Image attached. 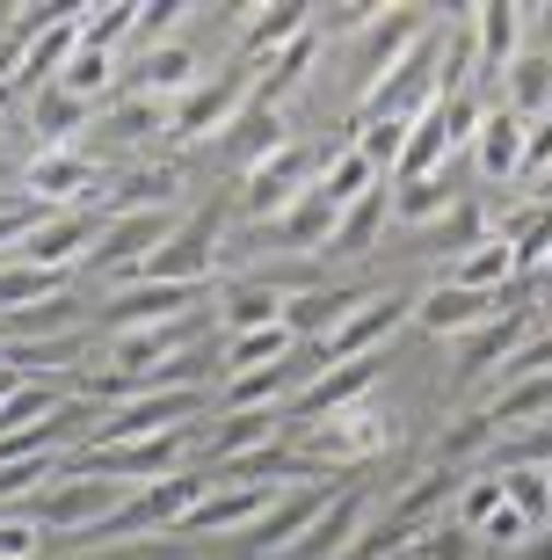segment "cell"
<instances>
[{"instance_id": "obj_1", "label": "cell", "mask_w": 552, "mask_h": 560, "mask_svg": "<svg viewBox=\"0 0 552 560\" xmlns=\"http://www.w3.org/2000/svg\"><path fill=\"white\" fill-rule=\"evenodd\" d=\"M131 495H139V488H124V480H103V474H81V466H66L51 488H37V495L15 502V510L37 524L44 539H51V532H59V539H87V532H103V524L117 517Z\"/></svg>"}, {"instance_id": "obj_2", "label": "cell", "mask_w": 552, "mask_h": 560, "mask_svg": "<svg viewBox=\"0 0 552 560\" xmlns=\"http://www.w3.org/2000/svg\"><path fill=\"white\" fill-rule=\"evenodd\" d=\"M392 430H400V422L378 416V408H364V400H356V408H334V416H320V422H291L298 458H313L320 474H328V466H356V458L386 452Z\"/></svg>"}, {"instance_id": "obj_3", "label": "cell", "mask_w": 552, "mask_h": 560, "mask_svg": "<svg viewBox=\"0 0 552 560\" xmlns=\"http://www.w3.org/2000/svg\"><path fill=\"white\" fill-rule=\"evenodd\" d=\"M436 73H444V37H422L392 73H378V81L364 88V125H414V117L444 95Z\"/></svg>"}, {"instance_id": "obj_4", "label": "cell", "mask_w": 552, "mask_h": 560, "mask_svg": "<svg viewBox=\"0 0 552 560\" xmlns=\"http://www.w3.org/2000/svg\"><path fill=\"white\" fill-rule=\"evenodd\" d=\"M211 270H219V211H197L189 226H175L161 248L145 255L131 284H183V291H204Z\"/></svg>"}, {"instance_id": "obj_5", "label": "cell", "mask_w": 552, "mask_h": 560, "mask_svg": "<svg viewBox=\"0 0 552 560\" xmlns=\"http://www.w3.org/2000/svg\"><path fill=\"white\" fill-rule=\"evenodd\" d=\"M204 502V480L197 474H167V480H153V488H139V495L124 502L117 517L103 524V539L109 546H124V539H161V532H183V517Z\"/></svg>"}, {"instance_id": "obj_6", "label": "cell", "mask_w": 552, "mask_h": 560, "mask_svg": "<svg viewBox=\"0 0 552 560\" xmlns=\"http://www.w3.org/2000/svg\"><path fill=\"white\" fill-rule=\"evenodd\" d=\"M320 161H328V153H313V145H284V153H269L262 167H247V183H240V211H247V219H277L284 205H298V197L313 189Z\"/></svg>"}, {"instance_id": "obj_7", "label": "cell", "mask_w": 552, "mask_h": 560, "mask_svg": "<svg viewBox=\"0 0 552 560\" xmlns=\"http://www.w3.org/2000/svg\"><path fill=\"white\" fill-rule=\"evenodd\" d=\"M197 408H204V394H131V400H117V408L95 422V436H87V444H139V436L189 430V422H197Z\"/></svg>"}, {"instance_id": "obj_8", "label": "cell", "mask_w": 552, "mask_h": 560, "mask_svg": "<svg viewBox=\"0 0 552 560\" xmlns=\"http://www.w3.org/2000/svg\"><path fill=\"white\" fill-rule=\"evenodd\" d=\"M247 103H255V73H219V81H197L183 103L167 109V139H211V131H225Z\"/></svg>"}, {"instance_id": "obj_9", "label": "cell", "mask_w": 552, "mask_h": 560, "mask_svg": "<svg viewBox=\"0 0 552 560\" xmlns=\"http://www.w3.org/2000/svg\"><path fill=\"white\" fill-rule=\"evenodd\" d=\"M408 313H414L408 291H371V299L349 313V320L328 335V342H320V350H328V364H356V357H378V342H386V335L400 328Z\"/></svg>"}, {"instance_id": "obj_10", "label": "cell", "mask_w": 552, "mask_h": 560, "mask_svg": "<svg viewBox=\"0 0 552 560\" xmlns=\"http://www.w3.org/2000/svg\"><path fill=\"white\" fill-rule=\"evenodd\" d=\"M538 335V306H516V313H502V320H488V328H472L466 335V357H458V386H488V372H502L524 342Z\"/></svg>"}, {"instance_id": "obj_11", "label": "cell", "mask_w": 552, "mask_h": 560, "mask_svg": "<svg viewBox=\"0 0 552 560\" xmlns=\"http://www.w3.org/2000/svg\"><path fill=\"white\" fill-rule=\"evenodd\" d=\"M204 291H183V284H117L103 299V328L109 335H131V328H161V320H183L197 313Z\"/></svg>"}, {"instance_id": "obj_12", "label": "cell", "mask_w": 552, "mask_h": 560, "mask_svg": "<svg viewBox=\"0 0 552 560\" xmlns=\"http://www.w3.org/2000/svg\"><path fill=\"white\" fill-rule=\"evenodd\" d=\"M167 233H175V219H167V211H131V219H117L109 233H95V255H87V262H95L103 277H124V284H131V277H139V262L161 248Z\"/></svg>"}, {"instance_id": "obj_13", "label": "cell", "mask_w": 552, "mask_h": 560, "mask_svg": "<svg viewBox=\"0 0 552 560\" xmlns=\"http://www.w3.org/2000/svg\"><path fill=\"white\" fill-rule=\"evenodd\" d=\"M502 291H458V284H430L422 299H414V328H430V335H472V328H488V320H502Z\"/></svg>"}, {"instance_id": "obj_14", "label": "cell", "mask_w": 552, "mask_h": 560, "mask_svg": "<svg viewBox=\"0 0 552 560\" xmlns=\"http://www.w3.org/2000/svg\"><path fill=\"white\" fill-rule=\"evenodd\" d=\"M364 524H371V495H334L328 510H320V517H313L277 560H342L349 546L364 539Z\"/></svg>"}, {"instance_id": "obj_15", "label": "cell", "mask_w": 552, "mask_h": 560, "mask_svg": "<svg viewBox=\"0 0 552 560\" xmlns=\"http://www.w3.org/2000/svg\"><path fill=\"white\" fill-rule=\"evenodd\" d=\"M364 299H371L364 284H313V291H291V299H284L291 342H328V335L342 328V320L364 306Z\"/></svg>"}, {"instance_id": "obj_16", "label": "cell", "mask_w": 552, "mask_h": 560, "mask_svg": "<svg viewBox=\"0 0 552 560\" xmlns=\"http://www.w3.org/2000/svg\"><path fill=\"white\" fill-rule=\"evenodd\" d=\"M81 248H95V219L87 211H44L37 226L22 233V248L8 262H30V270H66Z\"/></svg>"}, {"instance_id": "obj_17", "label": "cell", "mask_w": 552, "mask_h": 560, "mask_svg": "<svg viewBox=\"0 0 552 560\" xmlns=\"http://www.w3.org/2000/svg\"><path fill=\"white\" fill-rule=\"evenodd\" d=\"M378 372H386L378 357H356V364H328V372L313 378V386L291 400V408H298V422H320V416H334V408H356V400L378 386Z\"/></svg>"}, {"instance_id": "obj_18", "label": "cell", "mask_w": 552, "mask_h": 560, "mask_svg": "<svg viewBox=\"0 0 552 560\" xmlns=\"http://www.w3.org/2000/svg\"><path fill=\"white\" fill-rule=\"evenodd\" d=\"M183 350H197V320H161V328H131V335H117L109 342V357H117V372L124 378H139V372H153V364H167V357H183Z\"/></svg>"}, {"instance_id": "obj_19", "label": "cell", "mask_w": 552, "mask_h": 560, "mask_svg": "<svg viewBox=\"0 0 552 560\" xmlns=\"http://www.w3.org/2000/svg\"><path fill=\"white\" fill-rule=\"evenodd\" d=\"M328 502H334V488H298L291 502H269L262 517L247 524V532H233V539H240V546H255V553H262V546H277V553H284V546L298 539V532H306V524L320 517Z\"/></svg>"}, {"instance_id": "obj_20", "label": "cell", "mask_w": 552, "mask_h": 560, "mask_svg": "<svg viewBox=\"0 0 552 560\" xmlns=\"http://www.w3.org/2000/svg\"><path fill=\"white\" fill-rule=\"evenodd\" d=\"M422 37H436V15L430 8H386L378 15V30H371V59H364V88L378 81V73H392V66L408 59Z\"/></svg>"}, {"instance_id": "obj_21", "label": "cell", "mask_w": 552, "mask_h": 560, "mask_svg": "<svg viewBox=\"0 0 552 560\" xmlns=\"http://www.w3.org/2000/svg\"><path fill=\"white\" fill-rule=\"evenodd\" d=\"M284 145H291L284 139V117H277V109H262V103H247L240 117L219 131V153L240 167V175H247V167H262L269 153H284Z\"/></svg>"}, {"instance_id": "obj_22", "label": "cell", "mask_w": 552, "mask_h": 560, "mask_svg": "<svg viewBox=\"0 0 552 560\" xmlns=\"http://www.w3.org/2000/svg\"><path fill=\"white\" fill-rule=\"evenodd\" d=\"M466 22H472V51H480V66L509 73V59L524 51V8H516V0H488V8H466Z\"/></svg>"}, {"instance_id": "obj_23", "label": "cell", "mask_w": 552, "mask_h": 560, "mask_svg": "<svg viewBox=\"0 0 552 560\" xmlns=\"http://www.w3.org/2000/svg\"><path fill=\"white\" fill-rule=\"evenodd\" d=\"M22 183H30V205H66V197H87V189L103 183V167L87 161V153H37Z\"/></svg>"}, {"instance_id": "obj_24", "label": "cell", "mask_w": 552, "mask_h": 560, "mask_svg": "<svg viewBox=\"0 0 552 560\" xmlns=\"http://www.w3.org/2000/svg\"><path fill=\"white\" fill-rule=\"evenodd\" d=\"M269 502H277V488H204V502L183 517V532H247Z\"/></svg>"}, {"instance_id": "obj_25", "label": "cell", "mask_w": 552, "mask_h": 560, "mask_svg": "<svg viewBox=\"0 0 552 560\" xmlns=\"http://www.w3.org/2000/svg\"><path fill=\"white\" fill-rule=\"evenodd\" d=\"M472 161H480V175H488V183L524 175V117L488 109V117H480V131H472Z\"/></svg>"}, {"instance_id": "obj_26", "label": "cell", "mask_w": 552, "mask_h": 560, "mask_svg": "<svg viewBox=\"0 0 552 560\" xmlns=\"http://www.w3.org/2000/svg\"><path fill=\"white\" fill-rule=\"evenodd\" d=\"M87 109H95V103H81V95H66V88H44V95H30V125H37L44 153H81Z\"/></svg>"}, {"instance_id": "obj_27", "label": "cell", "mask_w": 552, "mask_h": 560, "mask_svg": "<svg viewBox=\"0 0 552 560\" xmlns=\"http://www.w3.org/2000/svg\"><path fill=\"white\" fill-rule=\"evenodd\" d=\"M313 30V8L306 0H277V8H255L247 15V30H240V51L247 59H277L284 44H298Z\"/></svg>"}, {"instance_id": "obj_28", "label": "cell", "mask_w": 552, "mask_h": 560, "mask_svg": "<svg viewBox=\"0 0 552 560\" xmlns=\"http://www.w3.org/2000/svg\"><path fill=\"white\" fill-rule=\"evenodd\" d=\"M81 51V22H59V30H44L30 51L15 59V88H30V95H44V88H59L66 59Z\"/></svg>"}, {"instance_id": "obj_29", "label": "cell", "mask_w": 552, "mask_h": 560, "mask_svg": "<svg viewBox=\"0 0 552 560\" xmlns=\"http://www.w3.org/2000/svg\"><path fill=\"white\" fill-rule=\"evenodd\" d=\"M444 161H450V131H444V95H436L408 125V145H400V167H392V175H400V183H422V175H436Z\"/></svg>"}, {"instance_id": "obj_30", "label": "cell", "mask_w": 552, "mask_h": 560, "mask_svg": "<svg viewBox=\"0 0 552 560\" xmlns=\"http://www.w3.org/2000/svg\"><path fill=\"white\" fill-rule=\"evenodd\" d=\"M334 219H342V211H334L328 197H320V189H306L298 205L277 211L269 241H277V248H328V241H334Z\"/></svg>"}, {"instance_id": "obj_31", "label": "cell", "mask_w": 552, "mask_h": 560, "mask_svg": "<svg viewBox=\"0 0 552 560\" xmlns=\"http://www.w3.org/2000/svg\"><path fill=\"white\" fill-rule=\"evenodd\" d=\"M291 422H284V408H240V416H225L219 430H211V452H219V466L225 458H247V452H262V444H277Z\"/></svg>"}, {"instance_id": "obj_32", "label": "cell", "mask_w": 552, "mask_h": 560, "mask_svg": "<svg viewBox=\"0 0 552 560\" xmlns=\"http://www.w3.org/2000/svg\"><path fill=\"white\" fill-rule=\"evenodd\" d=\"M219 320H225V335L277 328V320H284V299H277L262 277H240V284H225V291H219Z\"/></svg>"}, {"instance_id": "obj_33", "label": "cell", "mask_w": 552, "mask_h": 560, "mask_svg": "<svg viewBox=\"0 0 552 560\" xmlns=\"http://www.w3.org/2000/svg\"><path fill=\"white\" fill-rule=\"evenodd\" d=\"M509 117H552V51H516L509 59Z\"/></svg>"}, {"instance_id": "obj_34", "label": "cell", "mask_w": 552, "mask_h": 560, "mask_svg": "<svg viewBox=\"0 0 552 560\" xmlns=\"http://www.w3.org/2000/svg\"><path fill=\"white\" fill-rule=\"evenodd\" d=\"M502 248H509L516 277H531L552 262V205H531V211H516V219H502Z\"/></svg>"}, {"instance_id": "obj_35", "label": "cell", "mask_w": 552, "mask_h": 560, "mask_svg": "<svg viewBox=\"0 0 552 560\" xmlns=\"http://www.w3.org/2000/svg\"><path fill=\"white\" fill-rule=\"evenodd\" d=\"M371 175H378V167H371L364 153H356V145H334L328 161H320V175H313V189H320V197H328L334 211H349L356 197H364V189H378Z\"/></svg>"}, {"instance_id": "obj_36", "label": "cell", "mask_w": 552, "mask_h": 560, "mask_svg": "<svg viewBox=\"0 0 552 560\" xmlns=\"http://www.w3.org/2000/svg\"><path fill=\"white\" fill-rule=\"evenodd\" d=\"M298 350V342H291V328L284 320H277V328H247V335H233V342H225V372H269V364H284V357Z\"/></svg>"}, {"instance_id": "obj_37", "label": "cell", "mask_w": 552, "mask_h": 560, "mask_svg": "<svg viewBox=\"0 0 552 560\" xmlns=\"http://www.w3.org/2000/svg\"><path fill=\"white\" fill-rule=\"evenodd\" d=\"M552 416V372H531L516 378V386H502V394L488 400V422L502 430V422H545Z\"/></svg>"}, {"instance_id": "obj_38", "label": "cell", "mask_w": 552, "mask_h": 560, "mask_svg": "<svg viewBox=\"0 0 552 560\" xmlns=\"http://www.w3.org/2000/svg\"><path fill=\"white\" fill-rule=\"evenodd\" d=\"M103 205H117L124 219L131 211H167L175 205V167H131V175H117V189H109Z\"/></svg>"}, {"instance_id": "obj_39", "label": "cell", "mask_w": 552, "mask_h": 560, "mask_svg": "<svg viewBox=\"0 0 552 560\" xmlns=\"http://www.w3.org/2000/svg\"><path fill=\"white\" fill-rule=\"evenodd\" d=\"M386 205H392L386 189H364V197H356V205L334 219V241H328V248H334V255H364L371 241H378V226H386Z\"/></svg>"}, {"instance_id": "obj_40", "label": "cell", "mask_w": 552, "mask_h": 560, "mask_svg": "<svg viewBox=\"0 0 552 560\" xmlns=\"http://www.w3.org/2000/svg\"><path fill=\"white\" fill-rule=\"evenodd\" d=\"M502 502H509L531 532L552 524V474H545V466H509V474H502Z\"/></svg>"}, {"instance_id": "obj_41", "label": "cell", "mask_w": 552, "mask_h": 560, "mask_svg": "<svg viewBox=\"0 0 552 560\" xmlns=\"http://www.w3.org/2000/svg\"><path fill=\"white\" fill-rule=\"evenodd\" d=\"M225 466H233L247 488H262V480H320V466H313V458L284 452V436H277V444H262V452H247V458H225Z\"/></svg>"}, {"instance_id": "obj_42", "label": "cell", "mask_w": 552, "mask_h": 560, "mask_svg": "<svg viewBox=\"0 0 552 560\" xmlns=\"http://www.w3.org/2000/svg\"><path fill=\"white\" fill-rule=\"evenodd\" d=\"M139 88H153V95H189L197 88V59H189V44H153L145 51V66H139Z\"/></svg>"}, {"instance_id": "obj_43", "label": "cell", "mask_w": 552, "mask_h": 560, "mask_svg": "<svg viewBox=\"0 0 552 560\" xmlns=\"http://www.w3.org/2000/svg\"><path fill=\"white\" fill-rule=\"evenodd\" d=\"M509 277H516L509 248H502V241H480L472 255H458V262H450V277H444V284H458V291H502Z\"/></svg>"}, {"instance_id": "obj_44", "label": "cell", "mask_w": 552, "mask_h": 560, "mask_svg": "<svg viewBox=\"0 0 552 560\" xmlns=\"http://www.w3.org/2000/svg\"><path fill=\"white\" fill-rule=\"evenodd\" d=\"M450 205H458V189H450V167H436V175H422V183H400V197H392V211H400L408 226H430V219H444Z\"/></svg>"}, {"instance_id": "obj_45", "label": "cell", "mask_w": 552, "mask_h": 560, "mask_svg": "<svg viewBox=\"0 0 552 560\" xmlns=\"http://www.w3.org/2000/svg\"><path fill=\"white\" fill-rule=\"evenodd\" d=\"M306 66H313V30H306L298 44H284L277 59H262V73H255V103H262V109H277V95H291Z\"/></svg>"}, {"instance_id": "obj_46", "label": "cell", "mask_w": 552, "mask_h": 560, "mask_svg": "<svg viewBox=\"0 0 552 560\" xmlns=\"http://www.w3.org/2000/svg\"><path fill=\"white\" fill-rule=\"evenodd\" d=\"M161 131H167V103H161V95H139V103L103 109L95 139H161Z\"/></svg>"}, {"instance_id": "obj_47", "label": "cell", "mask_w": 552, "mask_h": 560, "mask_svg": "<svg viewBox=\"0 0 552 560\" xmlns=\"http://www.w3.org/2000/svg\"><path fill=\"white\" fill-rule=\"evenodd\" d=\"M66 270H30V262H0V313H22L37 299H59Z\"/></svg>"}, {"instance_id": "obj_48", "label": "cell", "mask_w": 552, "mask_h": 560, "mask_svg": "<svg viewBox=\"0 0 552 560\" xmlns=\"http://www.w3.org/2000/svg\"><path fill=\"white\" fill-rule=\"evenodd\" d=\"M59 408H66V400L51 394V386H30V378H22L15 394L0 400V436H22V430H37V422H44V416H59Z\"/></svg>"}, {"instance_id": "obj_49", "label": "cell", "mask_w": 552, "mask_h": 560, "mask_svg": "<svg viewBox=\"0 0 552 560\" xmlns=\"http://www.w3.org/2000/svg\"><path fill=\"white\" fill-rule=\"evenodd\" d=\"M480 241H488V211L472 205V197H458V205L444 211V226H436V255H450V262H458V255H472Z\"/></svg>"}, {"instance_id": "obj_50", "label": "cell", "mask_w": 552, "mask_h": 560, "mask_svg": "<svg viewBox=\"0 0 552 560\" xmlns=\"http://www.w3.org/2000/svg\"><path fill=\"white\" fill-rule=\"evenodd\" d=\"M139 30V8L131 0H109V8H81V44L87 51H109V44H124Z\"/></svg>"}, {"instance_id": "obj_51", "label": "cell", "mask_w": 552, "mask_h": 560, "mask_svg": "<svg viewBox=\"0 0 552 560\" xmlns=\"http://www.w3.org/2000/svg\"><path fill=\"white\" fill-rule=\"evenodd\" d=\"M109 73H117V66H109V51H73V59H66V73H59V88L66 95H81V103H95V95H103L109 88Z\"/></svg>"}, {"instance_id": "obj_52", "label": "cell", "mask_w": 552, "mask_h": 560, "mask_svg": "<svg viewBox=\"0 0 552 560\" xmlns=\"http://www.w3.org/2000/svg\"><path fill=\"white\" fill-rule=\"evenodd\" d=\"M472 553V532L466 524H422V532H414V546H408V560H466Z\"/></svg>"}, {"instance_id": "obj_53", "label": "cell", "mask_w": 552, "mask_h": 560, "mask_svg": "<svg viewBox=\"0 0 552 560\" xmlns=\"http://www.w3.org/2000/svg\"><path fill=\"white\" fill-rule=\"evenodd\" d=\"M502 510V474H488V480H466V495H458V524L466 532H480V524Z\"/></svg>"}, {"instance_id": "obj_54", "label": "cell", "mask_w": 552, "mask_h": 560, "mask_svg": "<svg viewBox=\"0 0 552 560\" xmlns=\"http://www.w3.org/2000/svg\"><path fill=\"white\" fill-rule=\"evenodd\" d=\"M44 553V532L22 510H0V560H37Z\"/></svg>"}, {"instance_id": "obj_55", "label": "cell", "mask_w": 552, "mask_h": 560, "mask_svg": "<svg viewBox=\"0 0 552 560\" xmlns=\"http://www.w3.org/2000/svg\"><path fill=\"white\" fill-rule=\"evenodd\" d=\"M378 15H386V8H364V0H342V8H313V22H328L334 37H356V30H371Z\"/></svg>"}, {"instance_id": "obj_56", "label": "cell", "mask_w": 552, "mask_h": 560, "mask_svg": "<svg viewBox=\"0 0 552 560\" xmlns=\"http://www.w3.org/2000/svg\"><path fill=\"white\" fill-rule=\"evenodd\" d=\"M480 444H494V422H488V408H480L472 422H458V430L444 436V466H450V458H472Z\"/></svg>"}, {"instance_id": "obj_57", "label": "cell", "mask_w": 552, "mask_h": 560, "mask_svg": "<svg viewBox=\"0 0 552 560\" xmlns=\"http://www.w3.org/2000/svg\"><path fill=\"white\" fill-rule=\"evenodd\" d=\"M524 175H552V117L524 125Z\"/></svg>"}, {"instance_id": "obj_58", "label": "cell", "mask_w": 552, "mask_h": 560, "mask_svg": "<svg viewBox=\"0 0 552 560\" xmlns=\"http://www.w3.org/2000/svg\"><path fill=\"white\" fill-rule=\"evenodd\" d=\"M472 539H488V546H524V539H531V524H524V517L509 510V502H502V510H494V517L480 524Z\"/></svg>"}, {"instance_id": "obj_59", "label": "cell", "mask_w": 552, "mask_h": 560, "mask_svg": "<svg viewBox=\"0 0 552 560\" xmlns=\"http://www.w3.org/2000/svg\"><path fill=\"white\" fill-rule=\"evenodd\" d=\"M81 560H175V546H153V539H124V546H95Z\"/></svg>"}, {"instance_id": "obj_60", "label": "cell", "mask_w": 552, "mask_h": 560, "mask_svg": "<svg viewBox=\"0 0 552 560\" xmlns=\"http://www.w3.org/2000/svg\"><path fill=\"white\" fill-rule=\"evenodd\" d=\"M183 15V8H175V0H161V8H139V30H167V22Z\"/></svg>"}, {"instance_id": "obj_61", "label": "cell", "mask_w": 552, "mask_h": 560, "mask_svg": "<svg viewBox=\"0 0 552 560\" xmlns=\"http://www.w3.org/2000/svg\"><path fill=\"white\" fill-rule=\"evenodd\" d=\"M516 560H552V532H545V539H524V553H516Z\"/></svg>"}, {"instance_id": "obj_62", "label": "cell", "mask_w": 552, "mask_h": 560, "mask_svg": "<svg viewBox=\"0 0 552 560\" xmlns=\"http://www.w3.org/2000/svg\"><path fill=\"white\" fill-rule=\"evenodd\" d=\"M545 205H552V175H545Z\"/></svg>"}, {"instance_id": "obj_63", "label": "cell", "mask_w": 552, "mask_h": 560, "mask_svg": "<svg viewBox=\"0 0 552 560\" xmlns=\"http://www.w3.org/2000/svg\"><path fill=\"white\" fill-rule=\"evenodd\" d=\"M0 183H8V161H0Z\"/></svg>"}, {"instance_id": "obj_64", "label": "cell", "mask_w": 552, "mask_h": 560, "mask_svg": "<svg viewBox=\"0 0 552 560\" xmlns=\"http://www.w3.org/2000/svg\"><path fill=\"white\" fill-rule=\"evenodd\" d=\"M545 474H552V466H545Z\"/></svg>"}]
</instances>
